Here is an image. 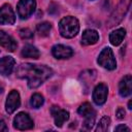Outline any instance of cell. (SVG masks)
Listing matches in <instances>:
<instances>
[{"instance_id": "cell-24", "label": "cell", "mask_w": 132, "mask_h": 132, "mask_svg": "<svg viewBox=\"0 0 132 132\" xmlns=\"http://www.w3.org/2000/svg\"><path fill=\"white\" fill-rule=\"evenodd\" d=\"M19 34H20L21 38H23V39H31L33 37V32L30 29H28V28L21 29Z\"/></svg>"}, {"instance_id": "cell-14", "label": "cell", "mask_w": 132, "mask_h": 132, "mask_svg": "<svg viewBox=\"0 0 132 132\" xmlns=\"http://www.w3.org/2000/svg\"><path fill=\"white\" fill-rule=\"evenodd\" d=\"M0 45L5 47L9 52H13L16 48L18 43L10 35L5 33L4 31L0 30Z\"/></svg>"}, {"instance_id": "cell-15", "label": "cell", "mask_w": 132, "mask_h": 132, "mask_svg": "<svg viewBox=\"0 0 132 132\" xmlns=\"http://www.w3.org/2000/svg\"><path fill=\"white\" fill-rule=\"evenodd\" d=\"M99 40V34L96 30L87 29L82 32L81 36V44L84 45H92L95 44Z\"/></svg>"}, {"instance_id": "cell-21", "label": "cell", "mask_w": 132, "mask_h": 132, "mask_svg": "<svg viewBox=\"0 0 132 132\" xmlns=\"http://www.w3.org/2000/svg\"><path fill=\"white\" fill-rule=\"evenodd\" d=\"M109 124H110V119H109L107 116H105V117H103V118L99 121V123H98V125H97L95 131H96V132H101V131L103 132V131H106V130L108 129V127H109Z\"/></svg>"}, {"instance_id": "cell-23", "label": "cell", "mask_w": 132, "mask_h": 132, "mask_svg": "<svg viewBox=\"0 0 132 132\" xmlns=\"http://www.w3.org/2000/svg\"><path fill=\"white\" fill-rule=\"evenodd\" d=\"M95 124V116H90L85 118V122H84V129L86 130H91L93 128Z\"/></svg>"}, {"instance_id": "cell-5", "label": "cell", "mask_w": 132, "mask_h": 132, "mask_svg": "<svg viewBox=\"0 0 132 132\" xmlns=\"http://www.w3.org/2000/svg\"><path fill=\"white\" fill-rule=\"evenodd\" d=\"M36 8L35 0H20L16 5L18 14L22 20L28 19Z\"/></svg>"}, {"instance_id": "cell-17", "label": "cell", "mask_w": 132, "mask_h": 132, "mask_svg": "<svg viewBox=\"0 0 132 132\" xmlns=\"http://www.w3.org/2000/svg\"><path fill=\"white\" fill-rule=\"evenodd\" d=\"M21 55H22V57L28 58V59H38L40 56V53L35 46H33L31 44H26L23 47Z\"/></svg>"}, {"instance_id": "cell-4", "label": "cell", "mask_w": 132, "mask_h": 132, "mask_svg": "<svg viewBox=\"0 0 132 132\" xmlns=\"http://www.w3.org/2000/svg\"><path fill=\"white\" fill-rule=\"evenodd\" d=\"M97 62L100 66H102L103 68H105L107 70H113L117 67V62H116L113 53H112L111 48H109V47H104L100 52Z\"/></svg>"}, {"instance_id": "cell-22", "label": "cell", "mask_w": 132, "mask_h": 132, "mask_svg": "<svg viewBox=\"0 0 132 132\" xmlns=\"http://www.w3.org/2000/svg\"><path fill=\"white\" fill-rule=\"evenodd\" d=\"M96 72L94 70H86L81 73L80 75V78L82 79V82L84 84H92V81L95 79V74Z\"/></svg>"}, {"instance_id": "cell-11", "label": "cell", "mask_w": 132, "mask_h": 132, "mask_svg": "<svg viewBox=\"0 0 132 132\" xmlns=\"http://www.w3.org/2000/svg\"><path fill=\"white\" fill-rule=\"evenodd\" d=\"M52 54L57 59H68L72 57L73 51L70 46L63 44H56L52 48Z\"/></svg>"}, {"instance_id": "cell-16", "label": "cell", "mask_w": 132, "mask_h": 132, "mask_svg": "<svg viewBox=\"0 0 132 132\" xmlns=\"http://www.w3.org/2000/svg\"><path fill=\"white\" fill-rule=\"evenodd\" d=\"M125 36H126V30L124 28H119L109 34V41L112 45L117 46L122 43Z\"/></svg>"}, {"instance_id": "cell-18", "label": "cell", "mask_w": 132, "mask_h": 132, "mask_svg": "<svg viewBox=\"0 0 132 132\" xmlns=\"http://www.w3.org/2000/svg\"><path fill=\"white\" fill-rule=\"evenodd\" d=\"M77 112H78L81 117H84V118H87V117L95 116V114H96V113H95L94 108H93V107H92V105H91L90 103H88V102L82 103V104L78 107Z\"/></svg>"}, {"instance_id": "cell-10", "label": "cell", "mask_w": 132, "mask_h": 132, "mask_svg": "<svg viewBox=\"0 0 132 132\" xmlns=\"http://www.w3.org/2000/svg\"><path fill=\"white\" fill-rule=\"evenodd\" d=\"M51 113L54 118L55 125L57 127H62L63 124L66 121H68V119H69V112L65 109L60 108L59 106H56V105L51 107Z\"/></svg>"}, {"instance_id": "cell-13", "label": "cell", "mask_w": 132, "mask_h": 132, "mask_svg": "<svg viewBox=\"0 0 132 132\" xmlns=\"http://www.w3.org/2000/svg\"><path fill=\"white\" fill-rule=\"evenodd\" d=\"M15 61L10 56H5L0 59V74L2 75H9L14 67Z\"/></svg>"}, {"instance_id": "cell-2", "label": "cell", "mask_w": 132, "mask_h": 132, "mask_svg": "<svg viewBox=\"0 0 132 132\" xmlns=\"http://www.w3.org/2000/svg\"><path fill=\"white\" fill-rule=\"evenodd\" d=\"M59 31L64 38L74 37L79 31L78 20L71 15L63 18L59 23Z\"/></svg>"}, {"instance_id": "cell-12", "label": "cell", "mask_w": 132, "mask_h": 132, "mask_svg": "<svg viewBox=\"0 0 132 132\" xmlns=\"http://www.w3.org/2000/svg\"><path fill=\"white\" fill-rule=\"evenodd\" d=\"M132 92V76L130 74L125 75L119 84V93L122 97H128Z\"/></svg>"}, {"instance_id": "cell-20", "label": "cell", "mask_w": 132, "mask_h": 132, "mask_svg": "<svg viewBox=\"0 0 132 132\" xmlns=\"http://www.w3.org/2000/svg\"><path fill=\"white\" fill-rule=\"evenodd\" d=\"M44 102V98L41 94L39 93H35L32 95L31 99H30V105L33 107V108H39Z\"/></svg>"}, {"instance_id": "cell-6", "label": "cell", "mask_w": 132, "mask_h": 132, "mask_svg": "<svg viewBox=\"0 0 132 132\" xmlns=\"http://www.w3.org/2000/svg\"><path fill=\"white\" fill-rule=\"evenodd\" d=\"M13 126L18 130H30L34 127V123L28 113L19 112L13 119Z\"/></svg>"}, {"instance_id": "cell-27", "label": "cell", "mask_w": 132, "mask_h": 132, "mask_svg": "<svg viewBox=\"0 0 132 132\" xmlns=\"http://www.w3.org/2000/svg\"><path fill=\"white\" fill-rule=\"evenodd\" d=\"M2 131L6 132V131H8V128L5 124V122L3 120H0V132H2Z\"/></svg>"}, {"instance_id": "cell-28", "label": "cell", "mask_w": 132, "mask_h": 132, "mask_svg": "<svg viewBox=\"0 0 132 132\" xmlns=\"http://www.w3.org/2000/svg\"><path fill=\"white\" fill-rule=\"evenodd\" d=\"M2 92H3V87H2L1 85H0V94H1Z\"/></svg>"}, {"instance_id": "cell-9", "label": "cell", "mask_w": 132, "mask_h": 132, "mask_svg": "<svg viewBox=\"0 0 132 132\" xmlns=\"http://www.w3.org/2000/svg\"><path fill=\"white\" fill-rule=\"evenodd\" d=\"M108 94V88L105 84H99L95 87L93 91V101L97 105H102L105 103L107 99Z\"/></svg>"}, {"instance_id": "cell-3", "label": "cell", "mask_w": 132, "mask_h": 132, "mask_svg": "<svg viewBox=\"0 0 132 132\" xmlns=\"http://www.w3.org/2000/svg\"><path fill=\"white\" fill-rule=\"evenodd\" d=\"M131 4V0H121L120 3L117 5V7L113 9L109 20L107 21V26L108 27H113L116 25H118L123 18L126 15L129 7Z\"/></svg>"}, {"instance_id": "cell-1", "label": "cell", "mask_w": 132, "mask_h": 132, "mask_svg": "<svg viewBox=\"0 0 132 132\" xmlns=\"http://www.w3.org/2000/svg\"><path fill=\"white\" fill-rule=\"evenodd\" d=\"M16 75L20 78H26L30 89H36L53 75V69L45 65L25 63L18 68Z\"/></svg>"}, {"instance_id": "cell-7", "label": "cell", "mask_w": 132, "mask_h": 132, "mask_svg": "<svg viewBox=\"0 0 132 132\" xmlns=\"http://www.w3.org/2000/svg\"><path fill=\"white\" fill-rule=\"evenodd\" d=\"M21 105V98H20V94L18 91L12 90L10 91V93L8 94L7 98H6V102H5V110L7 113H12L14 112Z\"/></svg>"}, {"instance_id": "cell-25", "label": "cell", "mask_w": 132, "mask_h": 132, "mask_svg": "<svg viewBox=\"0 0 132 132\" xmlns=\"http://www.w3.org/2000/svg\"><path fill=\"white\" fill-rule=\"evenodd\" d=\"M116 114H117V118L118 119H124V117H125V110H124V108L123 107H119L118 109H117V112H116Z\"/></svg>"}, {"instance_id": "cell-19", "label": "cell", "mask_w": 132, "mask_h": 132, "mask_svg": "<svg viewBox=\"0 0 132 132\" xmlns=\"http://www.w3.org/2000/svg\"><path fill=\"white\" fill-rule=\"evenodd\" d=\"M51 29H52V25L48 22H43V23H40L36 26V32L41 37L47 36L51 32Z\"/></svg>"}, {"instance_id": "cell-26", "label": "cell", "mask_w": 132, "mask_h": 132, "mask_svg": "<svg viewBox=\"0 0 132 132\" xmlns=\"http://www.w3.org/2000/svg\"><path fill=\"white\" fill-rule=\"evenodd\" d=\"M116 131H118V132H121V131H127V132H130V128L127 127L126 125H119L118 127H116Z\"/></svg>"}, {"instance_id": "cell-8", "label": "cell", "mask_w": 132, "mask_h": 132, "mask_svg": "<svg viewBox=\"0 0 132 132\" xmlns=\"http://www.w3.org/2000/svg\"><path fill=\"white\" fill-rule=\"evenodd\" d=\"M15 15L9 4H3L0 7V24L1 25H12L14 24Z\"/></svg>"}]
</instances>
